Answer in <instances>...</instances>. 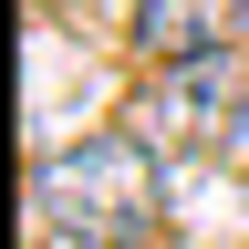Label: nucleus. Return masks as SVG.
Listing matches in <instances>:
<instances>
[{
  "label": "nucleus",
  "instance_id": "1",
  "mask_svg": "<svg viewBox=\"0 0 249 249\" xmlns=\"http://www.w3.org/2000/svg\"><path fill=\"white\" fill-rule=\"evenodd\" d=\"M31 208H42V239H52V249H145L156 218H166L156 145H145V135L52 145L42 177H31Z\"/></svg>",
  "mask_w": 249,
  "mask_h": 249
},
{
  "label": "nucleus",
  "instance_id": "2",
  "mask_svg": "<svg viewBox=\"0 0 249 249\" xmlns=\"http://www.w3.org/2000/svg\"><path fill=\"white\" fill-rule=\"evenodd\" d=\"M249 124V62L229 52H197V62H156V83L135 93V135L156 156H208V145H239Z\"/></svg>",
  "mask_w": 249,
  "mask_h": 249
},
{
  "label": "nucleus",
  "instance_id": "3",
  "mask_svg": "<svg viewBox=\"0 0 249 249\" xmlns=\"http://www.w3.org/2000/svg\"><path fill=\"white\" fill-rule=\"evenodd\" d=\"M239 31V0H135V42L156 62H197V52H229Z\"/></svg>",
  "mask_w": 249,
  "mask_h": 249
},
{
  "label": "nucleus",
  "instance_id": "4",
  "mask_svg": "<svg viewBox=\"0 0 249 249\" xmlns=\"http://www.w3.org/2000/svg\"><path fill=\"white\" fill-rule=\"evenodd\" d=\"M229 156H239V166H249V124H239V145H229Z\"/></svg>",
  "mask_w": 249,
  "mask_h": 249
}]
</instances>
